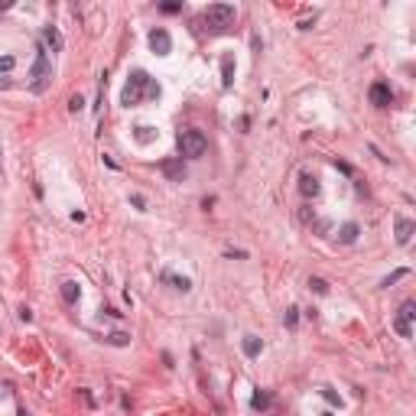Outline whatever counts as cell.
I'll list each match as a JSON object with an SVG mask.
<instances>
[{
	"instance_id": "7402d4cb",
	"label": "cell",
	"mask_w": 416,
	"mask_h": 416,
	"mask_svg": "<svg viewBox=\"0 0 416 416\" xmlns=\"http://www.w3.org/2000/svg\"><path fill=\"white\" fill-rule=\"evenodd\" d=\"M309 286H312V290L319 293V296H325V293H329V283H325L322 276H312V280H309Z\"/></svg>"
},
{
	"instance_id": "3957f363",
	"label": "cell",
	"mask_w": 416,
	"mask_h": 416,
	"mask_svg": "<svg viewBox=\"0 0 416 416\" xmlns=\"http://www.w3.org/2000/svg\"><path fill=\"white\" fill-rule=\"evenodd\" d=\"M176 143H179V159H198L208 150V140H205L202 130H182Z\"/></svg>"
},
{
	"instance_id": "277c9868",
	"label": "cell",
	"mask_w": 416,
	"mask_h": 416,
	"mask_svg": "<svg viewBox=\"0 0 416 416\" xmlns=\"http://www.w3.org/2000/svg\"><path fill=\"white\" fill-rule=\"evenodd\" d=\"M202 20L208 23V30H228V26L234 23V7H231V3H212V7L205 10Z\"/></svg>"
},
{
	"instance_id": "7a4b0ae2",
	"label": "cell",
	"mask_w": 416,
	"mask_h": 416,
	"mask_svg": "<svg viewBox=\"0 0 416 416\" xmlns=\"http://www.w3.org/2000/svg\"><path fill=\"white\" fill-rule=\"evenodd\" d=\"M147 85H150V75L143 69L130 72V81H127L124 91H120V104H124V108H137V104L143 101V94H147Z\"/></svg>"
},
{
	"instance_id": "30bf717a",
	"label": "cell",
	"mask_w": 416,
	"mask_h": 416,
	"mask_svg": "<svg viewBox=\"0 0 416 416\" xmlns=\"http://www.w3.org/2000/svg\"><path fill=\"white\" fill-rule=\"evenodd\" d=\"M299 192H303L306 198H315V195H319V179L309 176V173H303V176H299Z\"/></svg>"
},
{
	"instance_id": "d4e9b609",
	"label": "cell",
	"mask_w": 416,
	"mask_h": 416,
	"mask_svg": "<svg viewBox=\"0 0 416 416\" xmlns=\"http://www.w3.org/2000/svg\"><path fill=\"white\" fill-rule=\"evenodd\" d=\"M13 65H16V59H13V55H3V59H0V72H10Z\"/></svg>"
},
{
	"instance_id": "5bb4252c",
	"label": "cell",
	"mask_w": 416,
	"mask_h": 416,
	"mask_svg": "<svg viewBox=\"0 0 416 416\" xmlns=\"http://www.w3.org/2000/svg\"><path fill=\"white\" fill-rule=\"evenodd\" d=\"M241 348H244V354H247V358H257V354H260V348H264V341H260L257 335H244Z\"/></svg>"
},
{
	"instance_id": "4fadbf2b",
	"label": "cell",
	"mask_w": 416,
	"mask_h": 416,
	"mask_svg": "<svg viewBox=\"0 0 416 416\" xmlns=\"http://www.w3.org/2000/svg\"><path fill=\"white\" fill-rule=\"evenodd\" d=\"M231 81H234V55H225L221 59V85L231 88Z\"/></svg>"
},
{
	"instance_id": "e0dca14e",
	"label": "cell",
	"mask_w": 416,
	"mask_h": 416,
	"mask_svg": "<svg viewBox=\"0 0 416 416\" xmlns=\"http://www.w3.org/2000/svg\"><path fill=\"white\" fill-rule=\"evenodd\" d=\"M104 341H108V345H114V348H127V345H130V335H127V332H111Z\"/></svg>"
},
{
	"instance_id": "ac0fdd59",
	"label": "cell",
	"mask_w": 416,
	"mask_h": 416,
	"mask_svg": "<svg viewBox=\"0 0 416 416\" xmlns=\"http://www.w3.org/2000/svg\"><path fill=\"white\" fill-rule=\"evenodd\" d=\"M393 332H397L400 338H413V325H410V322H403L400 315L393 319Z\"/></svg>"
},
{
	"instance_id": "4316f807",
	"label": "cell",
	"mask_w": 416,
	"mask_h": 416,
	"mask_svg": "<svg viewBox=\"0 0 416 416\" xmlns=\"http://www.w3.org/2000/svg\"><path fill=\"white\" fill-rule=\"evenodd\" d=\"M335 169H338V173H345V176H351V173H354V169L345 163V159H335Z\"/></svg>"
},
{
	"instance_id": "8992f818",
	"label": "cell",
	"mask_w": 416,
	"mask_h": 416,
	"mask_svg": "<svg viewBox=\"0 0 416 416\" xmlns=\"http://www.w3.org/2000/svg\"><path fill=\"white\" fill-rule=\"evenodd\" d=\"M368 98H371L374 108H387V104H393V91H390L387 81H374V85L368 88Z\"/></svg>"
},
{
	"instance_id": "484cf974",
	"label": "cell",
	"mask_w": 416,
	"mask_h": 416,
	"mask_svg": "<svg viewBox=\"0 0 416 416\" xmlns=\"http://www.w3.org/2000/svg\"><path fill=\"white\" fill-rule=\"evenodd\" d=\"M130 205H134V208H140V212H143V208H147V198H143V195H137V192H134V195H130Z\"/></svg>"
},
{
	"instance_id": "52a82bcc",
	"label": "cell",
	"mask_w": 416,
	"mask_h": 416,
	"mask_svg": "<svg viewBox=\"0 0 416 416\" xmlns=\"http://www.w3.org/2000/svg\"><path fill=\"white\" fill-rule=\"evenodd\" d=\"M159 169H163V176L169 182H182V179H186V163H182L179 156H176V159H163Z\"/></svg>"
},
{
	"instance_id": "d6a6232c",
	"label": "cell",
	"mask_w": 416,
	"mask_h": 416,
	"mask_svg": "<svg viewBox=\"0 0 416 416\" xmlns=\"http://www.w3.org/2000/svg\"><path fill=\"white\" fill-rule=\"evenodd\" d=\"M322 416H332V413H322Z\"/></svg>"
},
{
	"instance_id": "5b68a950",
	"label": "cell",
	"mask_w": 416,
	"mask_h": 416,
	"mask_svg": "<svg viewBox=\"0 0 416 416\" xmlns=\"http://www.w3.org/2000/svg\"><path fill=\"white\" fill-rule=\"evenodd\" d=\"M150 49H153L156 55H169V52H173V36H169V30L156 26V30L150 33Z\"/></svg>"
},
{
	"instance_id": "f1b7e54d",
	"label": "cell",
	"mask_w": 416,
	"mask_h": 416,
	"mask_svg": "<svg viewBox=\"0 0 416 416\" xmlns=\"http://www.w3.org/2000/svg\"><path fill=\"white\" fill-rule=\"evenodd\" d=\"M147 98H159V85L153 78H150V85H147Z\"/></svg>"
},
{
	"instance_id": "f546056e",
	"label": "cell",
	"mask_w": 416,
	"mask_h": 416,
	"mask_svg": "<svg viewBox=\"0 0 416 416\" xmlns=\"http://www.w3.org/2000/svg\"><path fill=\"white\" fill-rule=\"evenodd\" d=\"M81 104H85V101H81V94H72V101H69V111H78Z\"/></svg>"
},
{
	"instance_id": "8fae6325",
	"label": "cell",
	"mask_w": 416,
	"mask_h": 416,
	"mask_svg": "<svg viewBox=\"0 0 416 416\" xmlns=\"http://www.w3.org/2000/svg\"><path fill=\"white\" fill-rule=\"evenodd\" d=\"M59 293H62V299L69 303V306H75L78 296H81V290H78V283H75V280H65L62 286H59Z\"/></svg>"
},
{
	"instance_id": "6da1fadb",
	"label": "cell",
	"mask_w": 416,
	"mask_h": 416,
	"mask_svg": "<svg viewBox=\"0 0 416 416\" xmlns=\"http://www.w3.org/2000/svg\"><path fill=\"white\" fill-rule=\"evenodd\" d=\"M52 81V62H49V49L39 46L36 49V59H33V69H30V88L36 94H42Z\"/></svg>"
},
{
	"instance_id": "1f68e13d",
	"label": "cell",
	"mask_w": 416,
	"mask_h": 416,
	"mask_svg": "<svg viewBox=\"0 0 416 416\" xmlns=\"http://www.w3.org/2000/svg\"><path fill=\"white\" fill-rule=\"evenodd\" d=\"M16 416H30V413H26V410H20V413H16Z\"/></svg>"
},
{
	"instance_id": "603a6c76",
	"label": "cell",
	"mask_w": 416,
	"mask_h": 416,
	"mask_svg": "<svg viewBox=\"0 0 416 416\" xmlns=\"http://www.w3.org/2000/svg\"><path fill=\"white\" fill-rule=\"evenodd\" d=\"M153 137H156V134H153V127H137V140H140V143H150Z\"/></svg>"
},
{
	"instance_id": "ffe728a7",
	"label": "cell",
	"mask_w": 416,
	"mask_h": 416,
	"mask_svg": "<svg viewBox=\"0 0 416 416\" xmlns=\"http://www.w3.org/2000/svg\"><path fill=\"white\" fill-rule=\"evenodd\" d=\"M403 276H410V270H407V267H400V270H393L390 276H384V280H380V286H393V283L403 280Z\"/></svg>"
},
{
	"instance_id": "4dcf8cb0",
	"label": "cell",
	"mask_w": 416,
	"mask_h": 416,
	"mask_svg": "<svg viewBox=\"0 0 416 416\" xmlns=\"http://www.w3.org/2000/svg\"><path fill=\"white\" fill-rule=\"evenodd\" d=\"M20 319H23V322H33V312H30V306H23V309H20Z\"/></svg>"
},
{
	"instance_id": "ba28073f",
	"label": "cell",
	"mask_w": 416,
	"mask_h": 416,
	"mask_svg": "<svg viewBox=\"0 0 416 416\" xmlns=\"http://www.w3.org/2000/svg\"><path fill=\"white\" fill-rule=\"evenodd\" d=\"M393 231H397V244H410V237H413V231H416V221H410V218H397V225H393Z\"/></svg>"
},
{
	"instance_id": "d6986e66",
	"label": "cell",
	"mask_w": 416,
	"mask_h": 416,
	"mask_svg": "<svg viewBox=\"0 0 416 416\" xmlns=\"http://www.w3.org/2000/svg\"><path fill=\"white\" fill-rule=\"evenodd\" d=\"M397 315H400L403 322H413V315H416V303H413V299H407V303L400 306V312H397Z\"/></svg>"
},
{
	"instance_id": "7c38bea8",
	"label": "cell",
	"mask_w": 416,
	"mask_h": 416,
	"mask_svg": "<svg viewBox=\"0 0 416 416\" xmlns=\"http://www.w3.org/2000/svg\"><path fill=\"white\" fill-rule=\"evenodd\" d=\"M358 231H361V228H358L354 221H345V225L338 228V241H341V244H354V241H358Z\"/></svg>"
},
{
	"instance_id": "44dd1931",
	"label": "cell",
	"mask_w": 416,
	"mask_h": 416,
	"mask_svg": "<svg viewBox=\"0 0 416 416\" xmlns=\"http://www.w3.org/2000/svg\"><path fill=\"white\" fill-rule=\"evenodd\" d=\"M283 322H286V329H296V325H299V309L290 306V309H286V315H283Z\"/></svg>"
},
{
	"instance_id": "9c48e42d",
	"label": "cell",
	"mask_w": 416,
	"mask_h": 416,
	"mask_svg": "<svg viewBox=\"0 0 416 416\" xmlns=\"http://www.w3.org/2000/svg\"><path fill=\"white\" fill-rule=\"evenodd\" d=\"M42 46H46V49H52V52H62V46H65L62 33L55 30V26H46V30H42Z\"/></svg>"
},
{
	"instance_id": "2e32d148",
	"label": "cell",
	"mask_w": 416,
	"mask_h": 416,
	"mask_svg": "<svg viewBox=\"0 0 416 416\" xmlns=\"http://www.w3.org/2000/svg\"><path fill=\"white\" fill-rule=\"evenodd\" d=\"M159 280H163V283H173L176 290H182V293H189V290H192V283H189V276H173V273H163Z\"/></svg>"
},
{
	"instance_id": "cb8c5ba5",
	"label": "cell",
	"mask_w": 416,
	"mask_h": 416,
	"mask_svg": "<svg viewBox=\"0 0 416 416\" xmlns=\"http://www.w3.org/2000/svg\"><path fill=\"white\" fill-rule=\"evenodd\" d=\"M322 397H325V400L332 403V407H341V397H338V393L332 390V387H322Z\"/></svg>"
},
{
	"instance_id": "9a60e30c",
	"label": "cell",
	"mask_w": 416,
	"mask_h": 416,
	"mask_svg": "<svg viewBox=\"0 0 416 416\" xmlns=\"http://www.w3.org/2000/svg\"><path fill=\"white\" fill-rule=\"evenodd\" d=\"M270 403H273V397H270L267 390H254V397H251V407L257 410V413H264V410H270Z\"/></svg>"
},
{
	"instance_id": "83f0119b",
	"label": "cell",
	"mask_w": 416,
	"mask_h": 416,
	"mask_svg": "<svg viewBox=\"0 0 416 416\" xmlns=\"http://www.w3.org/2000/svg\"><path fill=\"white\" fill-rule=\"evenodd\" d=\"M159 10H163V13H179V10H182V3H176V0H173V3H163Z\"/></svg>"
}]
</instances>
